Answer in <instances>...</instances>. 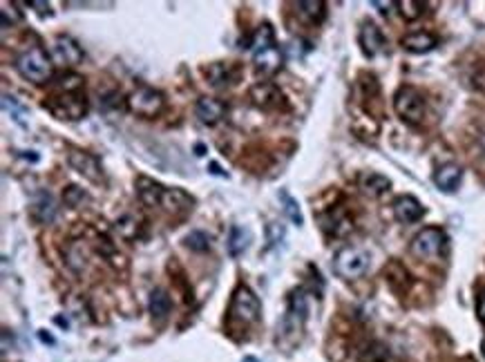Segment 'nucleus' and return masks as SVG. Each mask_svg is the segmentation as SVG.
I'll return each mask as SVG.
<instances>
[{
	"mask_svg": "<svg viewBox=\"0 0 485 362\" xmlns=\"http://www.w3.org/2000/svg\"><path fill=\"white\" fill-rule=\"evenodd\" d=\"M228 316H230V320L241 322V325H253V322H257L259 316H262L259 298H257L255 293L250 291L248 287L239 284V287L235 289V293H232Z\"/></svg>",
	"mask_w": 485,
	"mask_h": 362,
	"instance_id": "39448f33",
	"label": "nucleus"
},
{
	"mask_svg": "<svg viewBox=\"0 0 485 362\" xmlns=\"http://www.w3.org/2000/svg\"><path fill=\"white\" fill-rule=\"evenodd\" d=\"M253 65H255V72L262 76L275 74L280 67H282V50H280L277 45H271V47H266V50L255 52Z\"/></svg>",
	"mask_w": 485,
	"mask_h": 362,
	"instance_id": "f3484780",
	"label": "nucleus"
},
{
	"mask_svg": "<svg viewBox=\"0 0 485 362\" xmlns=\"http://www.w3.org/2000/svg\"><path fill=\"white\" fill-rule=\"evenodd\" d=\"M360 188L369 197H381V194H385L392 188V181L381 172H367L360 177Z\"/></svg>",
	"mask_w": 485,
	"mask_h": 362,
	"instance_id": "b1692460",
	"label": "nucleus"
},
{
	"mask_svg": "<svg viewBox=\"0 0 485 362\" xmlns=\"http://www.w3.org/2000/svg\"><path fill=\"white\" fill-rule=\"evenodd\" d=\"M203 152H206V148H203V145L199 143V145H197V148H195V154H197V156H201Z\"/></svg>",
	"mask_w": 485,
	"mask_h": 362,
	"instance_id": "ea45409f",
	"label": "nucleus"
},
{
	"mask_svg": "<svg viewBox=\"0 0 485 362\" xmlns=\"http://www.w3.org/2000/svg\"><path fill=\"white\" fill-rule=\"evenodd\" d=\"M148 307H150V313H152L154 320H166L168 313H170V309H172L170 296H168V293L163 291V289H154V291L150 293Z\"/></svg>",
	"mask_w": 485,
	"mask_h": 362,
	"instance_id": "393cba45",
	"label": "nucleus"
},
{
	"mask_svg": "<svg viewBox=\"0 0 485 362\" xmlns=\"http://www.w3.org/2000/svg\"><path fill=\"white\" fill-rule=\"evenodd\" d=\"M116 233L121 235L123 239H134L139 235V221L132 217V215H125L119 221H116Z\"/></svg>",
	"mask_w": 485,
	"mask_h": 362,
	"instance_id": "7c9ffc66",
	"label": "nucleus"
},
{
	"mask_svg": "<svg viewBox=\"0 0 485 362\" xmlns=\"http://www.w3.org/2000/svg\"><path fill=\"white\" fill-rule=\"evenodd\" d=\"M372 5L381 9V14H383V16H387V14H390V7H392L394 3H381V0H374Z\"/></svg>",
	"mask_w": 485,
	"mask_h": 362,
	"instance_id": "e433bc0d",
	"label": "nucleus"
},
{
	"mask_svg": "<svg viewBox=\"0 0 485 362\" xmlns=\"http://www.w3.org/2000/svg\"><path fill=\"white\" fill-rule=\"evenodd\" d=\"M56 322H58V325H61V327H65V329H67V320H63V318H56Z\"/></svg>",
	"mask_w": 485,
	"mask_h": 362,
	"instance_id": "37998d69",
	"label": "nucleus"
},
{
	"mask_svg": "<svg viewBox=\"0 0 485 362\" xmlns=\"http://www.w3.org/2000/svg\"><path fill=\"white\" fill-rule=\"evenodd\" d=\"M203 74H206L208 83L212 87H230L239 81V65L235 63H210L208 67H203Z\"/></svg>",
	"mask_w": 485,
	"mask_h": 362,
	"instance_id": "f8f14e48",
	"label": "nucleus"
},
{
	"mask_svg": "<svg viewBox=\"0 0 485 362\" xmlns=\"http://www.w3.org/2000/svg\"><path fill=\"white\" fill-rule=\"evenodd\" d=\"M248 242H250V233L235 224V226L230 228V235H228V253L232 257H239L241 253L248 248Z\"/></svg>",
	"mask_w": 485,
	"mask_h": 362,
	"instance_id": "a878e982",
	"label": "nucleus"
},
{
	"mask_svg": "<svg viewBox=\"0 0 485 362\" xmlns=\"http://www.w3.org/2000/svg\"><path fill=\"white\" fill-rule=\"evenodd\" d=\"M67 163L72 165V170H76L87 181H92V183H103L105 181L101 161L90 152L72 148L70 152H67Z\"/></svg>",
	"mask_w": 485,
	"mask_h": 362,
	"instance_id": "6e6552de",
	"label": "nucleus"
},
{
	"mask_svg": "<svg viewBox=\"0 0 485 362\" xmlns=\"http://www.w3.org/2000/svg\"><path fill=\"white\" fill-rule=\"evenodd\" d=\"M226 103L219 99H212V96H203L195 103V114L203 125H217L226 114Z\"/></svg>",
	"mask_w": 485,
	"mask_h": 362,
	"instance_id": "ddd939ff",
	"label": "nucleus"
},
{
	"mask_svg": "<svg viewBox=\"0 0 485 362\" xmlns=\"http://www.w3.org/2000/svg\"><path fill=\"white\" fill-rule=\"evenodd\" d=\"M163 192H166V185H161L159 181H154L150 177L137 179V194H139V201L143 203V206H148V208L161 206Z\"/></svg>",
	"mask_w": 485,
	"mask_h": 362,
	"instance_id": "6ab92c4d",
	"label": "nucleus"
},
{
	"mask_svg": "<svg viewBox=\"0 0 485 362\" xmlns=\"http://www.w3.org/2000/svg\"><path fill=\"white\" fill-rule=\"evenodd\" d=\"M29 7H36V12L38 14H50V5H47V3H38V0H29V3H27Z\"/></svg>",
	"mask_w": 485,
	"mask_h": 362,
	"instance_id": "c9c22d12",
	"label": "nucleus"
},
{
	"mask_svg": "<svg viewBox=\"0 0 485 362\" xmlns=\"http://www.w3.org/2000/svg\"><path fill=\"white\" fill-rule=\"evenodd\" d=\"M43 107L45 110H50L56 119H61V121H79L87 114V101H85L83 92L56 90L52 96H47Z\"/></svg>",
	"mask_w": 485,
	"mask_h": 362,
	"instance_id": "f03ea898",
	"label": "nucleus"
},
{
	"mask_svg": "<svg viewBox=\"0 0 485 362\" xmlns=\"http://www.w3.org/2000/svg\"><path fill=\"white\" fill-rule=\"evenodd\" d=\"M394 110L401 116L405 123L410 125H419L425 116V99L423 94L416 90V87L405 85L401 87L394 96Z\"/></svg>",
	"mask_w": 485,
	"mask_h": 362,
	"instance_id": "423d86ee",
	"label": "nucleus"
},
{
	"mask_svg": "<svg viewBox=\"0 0 485 362\" xmlns=\"http://www.w3.org/2000/svg\"><path fill=\"white\" fill-rule=\"evenodd\" d=\"M468 362H472V360H468Z\"/></svg>",
	"mask_w": 485,
	"mask_h": 362,
	"instance_id": "a18cd8bd",
	"label": "nucleus"
},
{
	"mask_svg": "<svg viewBox=\"0 0 485 362\" xmlns=\"http://www.w3.org/2000/svg\"><path fill=\"white\" fill-rule=\"evenodd\" d=\"M16 5H5L3 9H0V14H3V29L7 27H14L16 23H21V14H18V9H14Z\"/></svg>",
	"mask_w": 485,
	"mask_h": 362,
	"instance_id": "72a5a7b5",
	"label": "nucleus"
},
{
	"mask_svg": "<svg viewBox=\"0 0 485 362\" xmlns=\"http://www.w3.org/2000/svg\"><path fill=\"white\" fill-rule=\"evenodd\" d=\"M3 107H5V110L9 112V114H12V119L18 123V125H23V128H25V107L23 105H18V101L14 99V96H9V94H5L3 96Z\"/></svg>",
	"mask_w": 485,
	"mask_h": 362,
	"instance_id": "2f4dec72",
	"label": "nucleus"
},
{
	"mask_svg": "<svg viewBox=\"0 0 485 362\" xmlns=\"http://www.w3.org/2000/svg\"><path fill=\"white\" fill-rule=\"evenodd\" d=\"M318 219H320L322 230H327L329 235H336V237H342V235H347L354 228L351 219H349V215L342 208H329L327 212L320 215Z\"/></svg>",
	"mask_w": 485,
	"mask_h": 362,
	"instance_id": "4468645a",
	"label": "nucleus"
},
{
	"mask_svg": "<svg viewBox=\"0 0 485 362\" xmlns=\"http://www.w3.org/2000/svg\"><path fill=\"white\" fill-rule=\"evenodd\" d=\"M208 172H210V174H217V177H228L226 172H221V168H219V165H217L215 161L208 163Z\"/></svg>",
	"mask_w": 485,
	"mask_h": 362,
	"instance_id": "4c0bfd02",
	"label": "nucleus"
},
{
	"mask_svg": "<svg viewBox=\"0 0 485 362\" xmlns=\"http://www.w3.org/2000/svg\"><path fill=\"white\" fill-rule=\"evenodd\" d=\"M309 316V302H306V293L304 289H298L291 293L289 298V311H286V318H284V331H300L304 327Z\"/></svg>",
	"mask_w": 485,
	"mask_h": 362,
	"instance_id": "9b49d317",
	"label": "nucleus"
},
{
	"mask_svg": "<svg viewBox=\"0 0 485 362\" xmlns=\"http://www.w3.org/2000/svg\"><path fill=\"white\" fill-rule=\"evenodd\" d=\"M295 9H298V16L311 25H320L327 16V5L322 0H300Z\"/></svg>",
	"mask_w": 485,
	"mask_h": 362,
	"instance_id": "5701e85b",
	"label": "nucleus"
},
{
	"mask_svg": "<svg viewBox=\"0 0 485 362\" xmlns=\"http://www.w3.org/2000/svg\"><path fill=\"white\" fill-rule=\"evenodd\" d=\"M333 269L345 280H358L363 278L369 269V253L360 246H345L336 253Z\"/></svg>",
	"mask_w": 485,
	"mask_h": 362,
	"instance_id": "7ed1b4c3",
	"label": "nucleus"
},
{
	"mask_svg": "<svg viewBox=\"0 0 485 362\" xmlns=\"http://www.w3.org/2000/svg\"><path fill=\"white\" fill-rule=\"evenodd\" d=\"M477 316H479V320L485 325V291L479 293V300H477Z\"/></svg>",
	"mask_w": 485,
	"mask_h": 362,
	"instance_id": "f704fd0d",
	"label": "nucleus"
},
{
	"mask_svg": "<svg viewBox=\"0 0 485 362\" xmlns=\"http://www.w3.org/2000/svg\"><path fill=\"white\" fill-rule=\"evenodd\" d=\"M52 61L61 67H76L83 61V50L81 45L74 41L72 36H56L54 47H52Z\"/></svg>",
	"mask_w": 485,
	"mask_h": 362,
	"instance_id": "1a4fd4ad",
	"label": "nucleus"
},
{
	"mask_svg": "<svg viewBox=\"0 0 485 362\" xmlns=\"http://www.w3.org/2000/svg\"><path fill=\"white\" fill-rule=\"evenodd\" d=\"M38 336H41V340H43V342H47V345H54V338H52L50 334H45V331H41V334H38Z\"/></svg>",
	"mask_w": 485,
	"mask_h": 362,
	"instance_id": "58836bf2",
	"label": "nucleus"
},
{
	"mask_svg": "<svg viewBox=\"0 0 485 362\" xmlns=\"http://www.w3.org/2000/svg\"><path fill=\"white\" fill-rule=\"evenodd\" d=\"M16 70L25 81L34 83V85H43L52 78L54 74V63L52 58L47 56L43 47H29L21 56L16 58Z\"/></svg>",
	"mask_w": 485,
	"mask_h": 362,
	"instance_id": "f257e3e1",
	"label": "nucleus"
},
{
	"mask_svg": "<svg viewBox=\"0 0 485 362\" xmlns=\"http://www.w3.org/2000/svg\"><path fill=\"white\" fill-rule=\"evenodd\" d=\"M461 179H463V168L457 163H445L434 172V183L439 185L443 192H454L459 188Z\"/></svg>",
	"mask_w": 485,
	"mask_h": 362,
	"instance_id": "aec40b11",
	"label": "nucleus"
},
{
	"mask_svg": "<svg viewBox=\"0 0 485 362\" xmlns=\"http://www.w3.org/2000/svg\"><path fill=\"white\" fill-rule=\"evenodd\" d=\"M481 351H483V356H485V340L481 342Z\"/></svg>",
	"mask_w": 485,
	"mask_h": 362,
	"instance_id": "c03bdc74",
	"label": "nucleus"
},
{
	"mask_svg": "<svg viewBox=\"0 0 485 362\" xmlns=\"http://www.w3.org/2000/svg\"><path fill=\"white\" fill-rule=\"evenodd\" d=\"M396 7H399L405 21H416L425 12V3H421V0H401V3H396Z\"/></svg>",
	"mask_w": 485,
	"mask_h": 362,
	"instance_id": "c85d7f7f",
	"label": "nucleus"
},
{
	"mask_svg": "<svg viewBox=\"0 0 485 362\" xmlns=\"http://www.w3.org/2000/svg\"><path fill=\"white\" fill-rule=\"evenodd\" d=\"M32 217L38 224H52L56 217V201L50 192H41L32 203Z\"/></svg>",
	"mask_w": 485,
	"mask_h": 362,
	"instance_id": "412c9836",
	"label": "nucleus"
},
{
	"mask_svg": "<svg viewBox=\"0 0 485 362\" xmlns=\"http://www.w3.org/2000/svg\"><path fill=\"white\" fill-rule=\"evenodd\" d=\"M425 208L421 206V201L412 197V194H403L394 201V217L401 224H416L419 219H423Z\"/></svg>",
	"mask_w": 485,
	"mask_h": 362,
	"instance_id": "2eb2a0df",
	"label": "nucleus"
},
{
	"mask_svg": "<svg viewBox=\"0 0 485 362\" xmlns=\"http://www.w3.org/2000/svg\"><path fill=\"white\" fill-rule=\"evenodd\" d=\"M241 362H259V360H257L255 356H246V358H244V360H241Z\"/></svg>",
	"mask_w": 485,
	"mask_h": 362,
	"instance_id": "79ce46f5",
	"label": "nucleus"
},
{
	"mask_svg": "<svg viewBox=\"0 0 485 362\" xmlns=\"http://www.w3.org/2000/svg\"><path fill=\"white\" fill-rule=\"evenodd\" d=\"M192 206H195V199L181 188H166L161 197V208L170 215H183L192 210Z\"/></svg>",
	"mask_w": 485,
	"mask_h": 362,
	"instance_id": "dca6fc26",
	"label": "nucleus"
},
{
	"mask_svg": "<svg viewBox=\"0 0 485 362\" xmlns=\"http://www.w3.org/2000/svg\"><path fill=\"white\" fill-rule=\"evenodd\" d=\"M63 199H65V203L70 208H79V206H83V201L87 199V192L83 188H79V185H67L65 192H63Z\"/></svg>",
	"mask_w": 485,
	"mask_h": 362,
	"instance_id": "473e14b6",
	"label": "nucleus"
},
{
	"mask_svg": "<svg viewBox=\"0 0 485 362\" xmlns=\"http://www.w3.org/2000/svg\"><path fill=\"white\" fill-rule=\"evenodd\" d=\"M358 41H360V47H363V52H365L367 58L378 56V54L383 52V47H385V36H383V32L374 23H363Z\"/></svg>",
	"mask_w": 485,
	"mask_h": 362,
	"instance_id": "a211bd4d",
	"label": "nucleus"
},
{
	"mask_svg": "<svg viewBox=\"0 0 485 362\" xmlns=\"http://www.w3.org/2000/svg\"><path fill=\"white\" fill-rule=\"evenodd\" d=\"M436 36L430 34V32H414V34H407L403 38V47L407 52H412V54H425V52H430L436 47Z\"/></svg>",
	"mask_w": 485,
	"mask_h": 362,
	"instance_id": "4be33fe9",
	"label": "nucleus"
},
{
	"mask_svg": "<svg viewBox=\"0 0 485 362\" xmlns=\"http://www.w3.org/2000/svg\"><path fill=\"white\" fill-rule=\"evenodd\" d=\"M445 246H448V235H445V230L439 226H428L421 233H416L410 251L419 260H434L443 255Z\"/></svg>",
	"mask_w": 485,
	"mask_h": 362,
	"instance_id": "20e7f679",
	"label": "nucleus"
},
{
	"mask_svg": "<svg viewBox=\"0 0 485 362\" xmlns=\"http://www.w3.org/2000/svg\"><path fill=\"white\" fill-rule=\"evenodd\" d=\"M271 45H275L273 27L264 23V25L257 27V32L253 34V38H250V47H253L255 52H259V50H266V47H271Z\"/></svg>",
	"mask_w": 485,
	"mask_h": 362,
	"instance_id": "cd10ccee",
	"label": "nucleus"
},
{
	"mask_svg": "<svg viewBox=\"0 0 485 362\" xmlns=\"http://www.w3.org/2000/svg\"><path fill=\"white\" fill-rule=\"evenodd\" d=\"M183 244L195 253H206L210 248V237L203 230H190L186 235V239H183Z\"/></svg>",
	"mask_w": 485,
	"mask_h": 362,
	"instance_id": "c756f323",
	"label": "nucleus"
},
{
	"mask_svg": "<svg viewBox=\"0 0 485 362\" xmlns=\"http://www.w3.org/2000/svg\"><path fill=\"white\" fill-rule=\"evenodd\" d=\"M277 197H280V201H282V208H284V212L289 215V219L293 221L295 226H302V224H304L302 210H300V203L289 194V190L282 188V190L277 192Z\"/></svg>",
	"mask_w": 485,
	"mask_h": 362,
	"instance_id": "bb28decb",
	"label": "nucleus"
},
{
	"mask_svg": "<svg viewBox=\"0 0 485 362\" xmlns=\"http://www.w3.org/2000/svg\"><path fill=\"white\" fill-rule=\"evenodd\" d=\"M250 101H253L262 110H280V107H286L284 94L277 90L275 83L268 81H259L257 85L250 87Z\"/></svg>",
	"mask_w": 485,
	"mask_h": 362,
	"instance_id": "9d476101",
	"label": "nucleus"
},
{
	"mask_svg": "<svg viewBox=\"0 0 485 362\" xmlns=\"http://www.w3.org/2000/svg\"><path fill=\"white\" fill-rule=\"evenodd\" d=\"M163 105H166V99L159 90L148 85L137 87L130 96H128V107L130 112H134L137 116H143V119H152V116L161 114Z\"/></svg>",
	"mask_w": 485,
	"mask_h": 362,
	"instance_id": "0eeeda50",
	"label": "nucleus"
},
{
	"mask_svg": "<svg viewBox=\"0 0 485 362\" xmlns=\"http://www.w3.org/2000/svg\"><path fill=\"white\" fill-rule=\"evenodd\" d=\"M479 141H481V148H483V154H485V130L481 132V136H479Z\"/></svg>",
	"mask_w": 485,
	"mask_h": 362,
	"instance_id": "a19ab883",
	"label": "nucleus"
}]
</instances>
